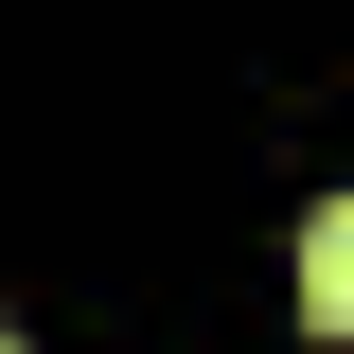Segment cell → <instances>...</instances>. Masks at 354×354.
Returning <instances> with one entry per match:
<instances>
[{
	"label": "cell",
	"mask_w": 354,
	"mask_h": 354,
	"mask_svg": "<svg viewBox=\"0 0 354 354\" xmlns=\"http://www.w3.org/2000/svg\"><path fill=\"white\" fill-rule=\"evenodd\" d=\"M301 319H319V337H354V213L301 230Z\"/></svg>",
	"instance_id": "cell-1"
},
{
	"label": "cell",
	"mask_w": 354,
	"mask_h": 354,
	"mask_svg": "<svg viewBox=\"0 0 354 354\" xmlns=\"http://www.w3.org/2000/svg\"><path fill=\"white\" fill-rule=\"evenodd\" d=\"M0 354H18V337H0Z\"/></svg>",
	"instance_id": "cell-2"
}]
</instances>
